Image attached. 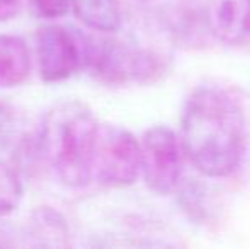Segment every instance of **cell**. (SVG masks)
I'll list each match as a JSON object with an SVG mask.
<instances>
[{
	"label": "cell",
	"mask_w": 250,
	"mask_h": 249,
	"mask_svg": "<svg viewBox=\"0 0 250 249\" xmlns=\"http://www.w3.org/2000/svg\"><path fill=\"white\" fill-rule=\"evenodd\" d=\"M179 140L184 157L203 176L213 180L231 176L247 150L244 106L223 87H198L182 106Z\"/></svg>",
	"instance_id": "1"
},
{
	"label": "cell",
	"mask_w": 250,
	"mask_h": 249,
	"mask_svg": "<svg viewBox=\"0 0 250 249\" xmlns=\"http://www.w3.org/2000/svg\"><path fill=\"white\" fill-rule=\"evenodd\" d=\"M97 120L80 101L53 106L36 133V152L66 188H82L92 180V150Z\"/></svg>",
	"instance_id": "2"
},
{
	"label": "cell",
	"mask_w": 250,
	"mask_h": 249,
	"mask_svg": "<svg viewBox=\"0 0 250 249\" xmlns=\"http://www.w3.org/2000/svg\"><path fill=\"white\" fill-rule=\"evenodd\" d=\"M83 65L107 86L157 82L167 72L158 53L114 38L89 36L83 40Z\"/></svg>",
	"instance_id": "3"
},
{
	"label": "cell",
	"mask_w": 250,
	"mask_h": 249,
	"mask_svg": "<svg viewBox=\"0 0 250 249\" xmlns=\"http://www.w3.org/2000/svg\"><path fill=\"white\" fill-rule=\"evenodd\" d=\"M140 176V142L118 125L99 123L92 150V178L105 188L131 186Z\"/></svg>",
	"instance_id": "4"
},
{
	"label": "cell",
	"mask_w": 250,
	"mask_h": 249,
	"mask_svg": "<svg viewBox=\"0 0 250 249\" xmlns=\"http://www.w3.org/2000/svg\"><path fill=\"white\" fill-rule=\"evenodd\" d=\"M140 142V174L158 196L177 188L184 173V152L179 136L165 125H155L143 133Z\"/></svg>",
	"instance_id": "5"
},
{
	"label": "cell",
	"mask_w": 250,
	"mask_h": 249,
	"mask_svg": "<svg viewBox=\"0 0 250 249\" xmlns=\"http://www.w3.org/2000/svg\"><path fill=\"white\" fill-rule=\"evenodd\" d=\"M40 75L44 82H60L83 65V40L58 24L41 26L36 33Z\"/></svg>",
	"instance_id": "6"
},
{
	"label": "cell",
	"mask_w": 250,
	"mask_h": 249,
	"mask_svg": "<svg viewBox=\"0 0 250 249\" xmlns=\"http://www.w3.org/2000/svg\"><path fill=\"white\" fill-rule=\"evenodd\" d=\"M204 21L221 43H244L250 34V0H206Z\"/></svg>",
	"instance_id": "7"
},
{
	"label": "cell",
	"mask_w": 250,
	"mask_h": 249,
	"mask_svg": "<svg viewBox=\"0 0 250 249\" xmlns=\"http://www.w3.org/2000/svg\"><path fill=\"white\" fill-rule=\"evenodd\" d=\"M31 73V53L26 41L12 34H0V87H17Z\"/></svg>",
	"instance_id": "8"
},
{
	"label": "cell",
	"mask_w": 250,
	"mask_h": 249,
	"mask_svg": "<svg viewBox=\"0 0 250 249\" xmlns=\"http://www.w3.org/2000/svg\"><path fill=\"white\" fill-rule=\"evenodd\" d=\"M75 17L96 33H118L123 26V10L119 0H70Z\"/></svg>",
	"instance_id": "9"
},
{
	"label": "cell",
	"mask_w": 250,
	"mask_h": 249,
	"mask_svg": "<svg viewBox=\"0 0 250 249\" xmlns=\"http://www.w3.org/2000/svg\"><path fill=\"white\" fill-rule=\"evenodd\" d=\"M22 126L21 114L10 104L0 103V150H19L26 145Z\"/></svg>",
	"instance_id": "10"
},
{
	"label": "cell",
	"mask_w": 250,
	"mask_h": 249,
	"mask_svg": "<svg viewBox=\"0 0 250 249\" xmlns=\"http://www.w3.org/2000/svg\"><path fill=\"white\" fill-rule=\"evenodd\" d=\"M22 200V183L10 164L0 160V217L9 215Z\"/></svg>",
	"instance_id": "11"
},
{
	"label": "cell",
	"mask_w": 250,
	"mask_h": 249,
	"mask_svg": "<svg viewBox=\"0 0 250 249\" xmlns=\"http://www.w3.org/2000/svg\"><path fill=\"white\" fill-rule=\"evenodd\" d=\"M31 12L40 19H58L70 10V0H27Z\"/></svg>",
	"instance_id": "12"
},
{
	"label": "cell",
	"mask_w": 250,
	"mask_h": 249,
	"mask_svg": "<svg viewBox=\"0 0 250 249\" xmlns=\"http://www.w3.org/2000/svg\"><path fill=\"white\" fill-rule=\"evenodd\" d=\"M22 9V0H0V23L14 19Z\"/></svg>",
	"instance_id": "13"
}]
</instances>
